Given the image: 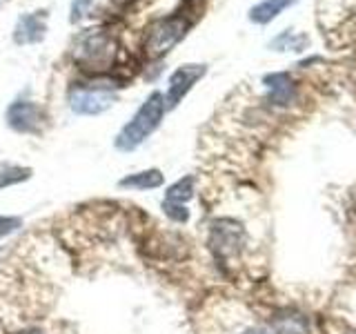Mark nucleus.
I'll use <instances>...</instances> for the list:
<instances>
[{
    "label": "nucleus",
    "instance_id": "nucleus-13",
    "mask_svg": "<svg viewBox=\"0 0 356 334\" xmlns=\"http://www.w3.org/2000/svg\"><path fill=\"white\" fill-rule=\"evenodd\" d=\"M309 45V38L307 36H300V33H292V29L283 31L281 36H276L270 47L276 49V51H303Z\"/></svg>",
    "mask_w": 356,
    "mask_h": 334
},
{
    "label": "nucleus",
    "instance_id": "nucleus-6",
    "mask_svg": "<svg viewBox=\"0 0 356 334\" xmlns=\"http://www.w3.org/2000/svg\"><path fill=\"white\" fill-rule=\"evenodd\" d=\"M207 67L205 65H181L178 70L170 76V85H167V96H165V107H176L181 100L187 96L200 78L205 76Z\"/></svg>",
    "mask_w": 356,
    "mask_h": 334
},
{
    "label": "nucleus",
    "instance_id": "nucleus-19",
    "mask_svg": "<svg viewBox=\"0 0 356 334\" xmlns=\"http://www.w3.org/2000/svg\"><path fill=\"white\" fill-rule=\"evenodd\" d=\"M243 334H267L265 330H259V328H254V330H248V332H243Z\"/></svg>",
    "mask_w": 356,
    "mask_h": 334
},
{
    "label": "nucleus",
    "instance_id": "nucleus-16",
    "mask_svg": "<svg viewBox=\"0 0 356 334\" xmlns=\"http://www.w3.org/2000/svg\"><path fill=\"white\" fill-rule=\"evenodd\" d=\"M163 207H165V212H167V216H172V218L178 221V223H185V221L189 218V212H187L181 203H170V200H165Z\"/></svg>",
    "mask_w": 356,
    "mask_h": 334
},
{
    "label": "nucleus",
    "instance_id": "nucleus-18",
    "mask_svg": "<svg viewBox=\"0 0 356 334\" xmlns=\"http://www.w3.org/2000/svg\"><path fill=\"white\" fill-rule=\"evenodd\" d=\"M89 7H92V0H74V5H72V22H78L83 16H87Z\"/></svg>",
    "mask_w": 356,
    "mask_h": 334
},
{
    "label": "nucleus",
    "instance_id": "nucleus-14",
    "mask_svg": "<svg viewBox=\"0 0 356 334\" xmlns=\"http://www.w3.org/2000/svg\"><path fill=\"white\" fill-rule=\"evenodd\" d=\"M29 176H31V170H29V167H20V165L3 163V165H0V189L11 187V185H18V183H22V181H27Z\"/></svg>",
    "mask_w": 356,
    "mask_h": 334
},
{
    "label": "nucleus",
    "instance_id": "nucleus-3",
    "mask_svg": "<svg viewBox=\"0 0 356 334\" xmlns=\"http://www.w3.org/2000/svg\"><path fill=\"white\" fill-rule=\"evenodd\" d=\"M189 27H192V20H189V16L183 14L181 9L174 11L172 16L156 20L154 25L145 31V38H143L145 56H149V58H163L167 51L176 47V45L185 38Z\"/></svg>",
    "mask_w": 356,
    "mask_h": 334
},
{
    "label": "nucleus",
    "instance_id": "nucleus-2",
    "mask_svg": "<svg viewBox=\"0 0 356 334\" xmlns=\"http://www.w3.org/2000/svg\"><path fill=\"white\" fill-rule=\"evenodd\" d=\"M165 98L159 92H152L145 103L140 105V109L134 114V118L127 122L122 132L116 136V148L122 152H131L136 150L138 145H143L147 141L149 134L161 125L163 114H165Z\"/></svg>",
    "mask_w": 356,
    "mask_h": 334
},
{
    "label": "nucleus",
    "instance_id": "nucleus-20",
    "mask_svg": "<svg viewBox=\"0 0 356 334\" xmlns=\"http://www.w3.org/2000/svg\"><path fill=\"white\" fill-rule=\"evenodd\" d=\"M20 334H44V332H40V330H27V332H20Z\"/></svg>",
    "mask_w": 356,
    "mask_h": 334
},
{
    "label": "nucleus",
    "instance_id": "nucleus-5",
    "mask_svg": "<svg viewBox=\"0 0 356 334\" xmlns=\"http://www.w3.org/2000/svg\"><path fill=\"white\" fill-rule=\"evenodd\" d=\"M44 109L31 100H16L7 107V125L20 134H38L44 127Z\"/></svg>",
    "mask_w": 356,
    "mask_h": 334
},
{
    "label": "nucleus",
    "instance_id": "nucleus-12",
    "mask_svg": "<svg viewBox=\"0 0 356 334\" xmlns=\"http://www.w3.org/2000/svg\"><path fill=\"white\" fill-rule=\"evenodd\" d=\"M118 185L127 189H154L163 185V174L161 170H145L138 174H129L127 178H122Z\"/></svg>",
    "mask_w": 356,
    "mask_h": 334
},
{
    "label": "nucleus",
    "instance_id": "nucleus-4",
    "mask_svg": "<svg viewBox=\"0 0 356 334\" xmlns=\"http://www.w3.org/2000/svg\"><path fill=\"white\" fill-rule=\"evenodd\" d=\"M114 92H109L107 87H74L70 92V107L81 116H96L107 111L114 105Z\"/></svg>",
    "mask_w": 356,
    "mask_h": 334
},
{
    "label": "nucleus",
    "instance_id": "nucleus-9",
    "mask_svg": "<svg viewBox=\"0 0 356 334\" xmlns=\"http://www.w3.org/2000/svg\"><path fill=\"white\" fill-rule=\"evenodd\" d=\"M47 33V25H44V18L40 14H25L18 18V25L14 29V40L18 45H31V42H40Z\"/></svg>",
    "mask_w": 356,
    "mask_h": 334
},
{
    "label": "nucleus",
    "instance_id": "nucleus-11",
    "mask_svg": "<svg viewBox=\"0 0 356 334\" xmlns=\"http://www.w3.org/2000/svg\"><path fill=\"white\" fill-rule=\"evenodd\" d=\"M276 334H309V323L300 312L287 310L274 317Z\"/></svg>",
    "mask_w": 356,
    "mask_h": 334
},
{
    "label": "nucleus",
    "instance_id": "nucleus-15",
    "mask_svg": "<svg viewBox=\"0 0 356 334\" xmlns=\"http://www.w3.org/2000/svg\"><path fill=\"white\" fill-rule=\"evenodd\" d=\"M194 194V178L192 176H183L181 181L174 183L170 189H167V198L170 203H185V200H189Z\"/></svg>",
    "mask_w": 356,
    "mask_h": 334
},
{
    "label": "nucleus",
    "instance_id": "nucleus-17",
    "mask_svg": "<svg viewBox=\"0 0 356 334\" xmlns=\"http://www.w3.org/2000/svg\"><path fill=\"white\" fill-rule=\"evenodd\" d=\"M22 225V221L18 216H3L0 214V239L9 237L11 232H16Z\"/></svg>",
    "mask_w": 356,
    "mask_h": 334
},
{
    "label": "nucleus",
    "instance_id": "nucleus-7",
    "mask_svg": "<svg viewBox=\"0 0 356 334\" xmlns=\"http://www.w3.org/2000/svg\"><path fill=\"white\" fill-rule=\"evenodd\" d=\"M243 245V230L232 221H216L211 225V250L218 256H229Z\"/></svg>",
    "mask_w": 356,
    "mask_h": 334
},
{
    "label": "nucleus",
    "instance_id": "nucleus-10",
    "mask_svg": "<svg viewBox=\"0 0 356 334\" xmlns=\"http://www.w3.org/2000/svg\"><path fill=\"white\" fill-rule=\"evenodd\" d=\"M294 3H298V0H261L259 5L250 9V20L256 22V25H267V22H272L281 11L292 7Z\"/></svg>",
    "mask_w": 356,
    "mask_h": 334
},
{
    "label": "nucleus",
    "instance_id": "nucleus-1",
    "mask_svg": "<svg viewBox=\"0 0 356 334\" xmlns=\"http://www.w3.org/2000/svg\"><path fill=\"white\" fill-rule=\"evenodd\" d=\"M74 58L81 65V70L92 74L109 72L118 63V45L103 29H89L78 36L74 47Z\"/></svg>",
    "mask_w": 356,
    "mask_h": 334
},
{
    "label": "nucleus",
    "instance_id": "nucleus-8",
    "mask_svg": "<svg viewBox=\"0 0 356 334\" xmlns=\"http://www.w3.org/2000/svg\"><path fill=\"white\" fill-rule=\"evenodd\" d=\"M263 83L267 87V92H270V103L287 105V103H292V100H294L296 87H294V81H292V76H289V74H285V72L267 74L263 78Z\"/></svg>",
    "mask_w": 356,
    "mask_h": 334
}]
</instances>
